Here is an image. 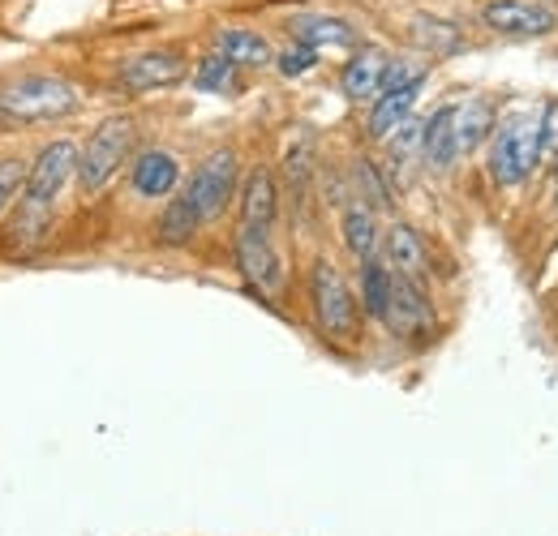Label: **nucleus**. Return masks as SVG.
<instances>
[{"instance_id":"3","label":"nucleus","mask_w":558,"mask_h":536,"mask_svg":"<svg viewBox=\"0 0 558 536\" xmlns=\"http://www.w3.org/2000/svg\"><path fill=\"white\" fill-rule=\"evenodd\" d=\"M130 155H134V121L130 117L99 121L90 130V137L82 142V155H77V185H82V194H99L125 168Z\"/></svg>"},{"instance_id":"6","label":"nucleus","mask_w":558,"mask_h":536,"mask_svg":"<svg viewBox=\"0 0 558 536\" xmlns=\"http://www.w3.org/2000/svg\"><path fill=\"white\" fill-rule=\"evenodd\" d=\"M236 194H241V172H236V150H228V146L210 150L207 159L194 168L190 190H185V198L198 206L203 219H219Z\"/></svg>"},{"instance_id":"8","label":"nucleus","mask_w":558,"mask_h":536,"mask_svg":"<svg viewBox=\"0 0 558 536\" xmlns=\"http://www.w3.org/2000/svg\"><path fill=\"white\" fill-rule=\"evenodd\" d=\"M482 22L502 39H546L558 26L555 9L542 0H489Z\"/></svg>"},{"instance_id":"26","label":"nucleus","mask_w":558,"mask_h":536,"mask_svg":"<svg viewBox=\"0 0 558 536\" xmlns=\"http://www.w3.org/2000/svg\"><path fill=\"white\" fill-rule=\"evenodd\" d=\"M356 194H361V202L374 210V206H391V181L378 172V163L374 159H356Z\"/></svg>"},{"instance_id":"27","label":"nucleus","mask_w":558,"mask_h":536,"mask_svg":"<svg viewBox=\"0 0 558 536\" xmlns=\"http://www.w3.org/2000/svg\"><path fill=\"white\" fill-rule=\"evenodd\" d=\"M558 163V99L542 103V168L555 172Z\"/></svg>"},{"instance_id":"22","label":"nucleus","mask_w":558,"mask_h":536,"mask_svg":"<svg viewBox=\"0 0 558 536\" xmlns=\"http://www.w3.org/2000/svg\"><path fill=\"white\" fill-rule=\"evenodd\" d=\"M219 52L232 61L236 69H263V65H276V52L271 44L258 35V31H219Z\"/></svg>"},{"instance_id":"4","label":"nucleus","mask_w":558,"mask_h":536,"mask_svg":"<svg viewBox=\"0 0 558 536\" xmlns=\"http://www.w3.org/2000/svg\"><path fill=\"white\" fill-rule=\"evenodd\" d=\"M73 108H77V90L52 73H31L0 86V112L13 121H57L70 117Z\"/></svg>"},{"instance_id":"28","label":"nucleus","mask_w":558,"mask_h":536,"mask_svg":"<svg viewBox=\"0 0 558 536\" xmlns=\"http://www.w3.org/2000/svg\"><path fill=\"white\" fill-rule=\"evenodd\" d=\"M22 190H26V163L13 159V155H0V215Z\"/></svg>"},{"instance_id":"9","label":"nucleus","mask_w":558,"mask_h":536,"mask_svg":"<svg viewBox=\"0 0 558 536\" xmlns=\"http://www.w3.org/2000/svg\"><path fill=\"white\" fill-rule=\"evenodd\" d=\"M383 327H387L396 339H425L438 331L434 301H429L425 283H413V279L396 275V288H391V305H387Z\"/></svg>"},{"instance_id":"29","label":"nucleus","mask_w":558,"mask_h":536,"mask_svg":"<svg viewBox=\"0 0 558 536\" xmlns=\"http://www.w3.org/2000/svg\"><path fill=\"white\" fill-rule=\"evenodd\" d=\"M314 65H318V52L305 48V44H292V48L276 52V69L283 73V77H305Z\"/></svg>"},{"instance_id":"10","label":"nucleus","mask_w":558,"mask_h":536,"mask_svg":"<svg viewBox=\"0 0 558 536\" xmlns=\"http://www.w3.org/2000/svg\"><path fill=\"white\" fill-rule=\"evenodd\" d=\"M190 77V61L177 48H155V52H138L121 65V86L130 95H146V90H168L177 82Z\"/></svg>"},{"instance_id":"24","label":"nucleus","mask_w":558,"mask_h":536,"mask_svg":"<svg viewBox=\"0 0 558 536\" xmlns=\"http://www.w3.org/2000/svg\"><path fill=\"white\" fill-rule=\"evenodd\" d=\"M425 163V121L409 117L396 134L387 137V168H413V163Z\"/></svg>"},{"instance_id":"12","label":"nucleus","mask_w":558,"mask_h":536,"mask_svg":"<svg viewBox=\"0 0 558 536\" xmlns=\"http://www.w3.org/2000/svg\"><path fill=\"white\" fill-rule=\"evenodd\" d=\"M130 185H134L138 198H150V202L177 198V194H172V190L181 185V163H177V155H172V150H159V146L134 155Z\"/></svg>"},{"instance_id":"19","label":"nucleus","mask_w":558,"mask_h":536,"mask_svg":"<svg viewBox=\"0 0 558 536\" xmlns=\"http://www.w3.org/2000/svg\"><path fill=\"white\" fill-rule=\"evenodd\" d=\"M340 236H344V245H349V254L356 263L374 258V254H378V241H383L378 215H374L365 202H349L344 215H340Z\"/></svg>"},{"instance_id":"16","label":"nucleus","mask_w":558,"mask_h":536,"mask_svg":"<svg viewBox=\"0 0 558 536\" xmlns=\"http://www.w3.org/2000/svg\"><path fill=\"white\" fill-rule=\"evenodd\" d=\"M236 198H241V223L271 232V223H276V215H279V185L271 168H254V172L241 181V194H236Z\"/></svg>"},{"instance_id":"30","label":"nucleus","mask_w":558,"mask_h":536,"mask_svg":"<svg viewBox=\"0 0 558 536\" xmlns=\"http://www.w3.org/2000/svg\"><path fill=\"white\" fill-rule=\"evenodd\" d=\"M550 181H555V198H558V163H555V172H550Z\"/></svg>"},{"instance_id":"14","label":"nucleus","mask_w":558,"mask_h":536,"mask_svg":"<svg viewBox=\"0 0 558 536\" xmlns=\"http://www.w3.org/2000/svg\"><path fill=\"white\" fill-rule=\"evenodd\" d=\"M451 130H456V146H460V159L464 155H477L482 146H489V137L498 130V112L486 95H473V99H460L451 103Z\"/></svg>"},{"instance_id":"20","label":"nucleus","mask_w":558,"mask_h":536,"mask_svg":"<svg viewBox=\"0 0 558 536\" xmlns=\"http://www.w3.org/2000/svg\"><path fill=\"white\" fill-rule=\"evenodd\" d=\"M203 223H207V219L198 215V206L185 198V194H177V198H168V206H163V215H159V223H155V236H159V245L181 249V245H190V241L198 236Z\"/></svg>"},{"instance_id":"13","label":"nucleus","mask_w":558,"mask_h":536,"mask_svg":"<svg viewBox=\"0 0 558 536\" xmlns=\"http://www.w3.org/2000/svg\"><path fill=\"white\" fill-rule=\"evenodd\" d=\"M391 57L383 48H356L349 57V65L340 69V90L349 95L352 103H374L383 95Z\"/></svg>"},{"instance_id":"1","label":"nucleus","mask_w":558,"mask_h":536,"mask_svg":"<svg viewBox=\"0 0 558 536\" xmlns=\"http://www.w3.org/2000/svg\"><path fill=\"white\" fill-rule=\"evenodd\" d=\"M486 172L498 190H520L542 172V108H520L498 121L486 146Z\"/></svg>"},{"instance_id":"23","label":"nucleus","mask_w":558,"mask_h":536,"mask_svg":"<svg viewBox=\"0 0 558 536\" xmlns=\"http://www.w3.org/2000/svg\"><path fill=\"white\" fill-rule=\"evenodd\" d=\"M292 39L296 44H305V48H349L356 44V35H352L349 22H340V17H292Z\"/></svg>"},{"instance_id":"11","label":"nucleus","mask_w":558,"mask_h":536,"mask_svg":"<svg viewBox=\"0 0 558 536\" xmlns=\"http://www.w3.org/2000/svg\"><path fill=\"white\" fill-rule=\"evenodd\" d=\"M383 258H387V267L396 270V275H404V279H413V283H429V245H425V236H421L413 223L396 219V223L387 228V236H383Z\"/></svg>"},{"instance_id":"7","label":"nucleus","mask_w":558,"mask_h":536,"mask_svg":"<svg viewBox=\"0 0 558 536\" xmlns=\"http://www.w3.org/2000/svg\"><path fill=\"white\" fill-rule=\"evenodd\" d=\"M232 254H236V267H241L245 283L254 292H263L267 301L279 296V288H283V263H279L276 245H271V232L241 223L236 228V241H232Z\"/></svg>"},{"instance_id":"5","label":"nucleus","mask_w":558,"mask_h":536,"mask_svg":"<svg viewBox=\"0 0 558 536\" xmlns=\"http://www.w3.org/2000/svg\"><path fill=\"white\" fill-rule=\"evenodd\" d=\"M77 155H82V150L73 146L70 137L48 142V146L31 159V168H26L22 202H26V206H39V210H52V202L61 198V190L77 176Z\"/></svg>"},{"instance_id":"18","label":"nucleus","mask_w":558,"mask_h":536,"mask_svg":"<svg viewBox=\"0 0 558 536\" xmlns=\"http://www.w3.org/2000/svg\"><path fill=\"white\" fill-rule=\"evenodd\" d=\"M391 288H396V270L387 267V258H365L361 263V283H356V301H361V309L374 318V322H383L387 318V305H391Z\"/></svg>"},{"instance_id":"2","label":"nucleus","mask_w":558,"mask_h":536,"mask_svg":"<svg viewBox=\"0 0 558 536\" xmlns=\"http://www.w3.org/2000/svg\"><path fill=\"white\" fill-rule=\"evenodd\" d=\"M310 305H314V322L331 343H352L356 339V292L349 288L344 270L331 258H314L310 267Z\"/></svg>"},{"instance_id":"25","label":"nucleus","mask_w":558,"mask_h":536,"mask_svg":"<svg viewBox=\"0 0 558 536\" xmlns=\"http://www.w3.org/2000/svg\"><path fill=\"white\" fill-rule=\"evenodd\" d=\"M232 82H236V65L223 57V52H210L198 61L194 69V86L198 90H207V95H223V90H232Z\"/></svg>"},{"instance_id":"17","label":"nucleus","mask_w":558,"mask_h":536,"mask_svg":"<svg viewBox=\"0 0 558 536\" xmlns=\"http://www.w3.org/2000/svg\"><path fill=\"white\" fill-rule=\"evenodd\" d=\"M456 163H460V146H456V130H451V103H442L425 117V168L451 172Z\"/></svg>"},{"instance_id":"15","label":"nucleus","mask_w":558,"mask_h":536,"mask_svg":"<svg viewBox=\"0 0 558 536\" xmlns=\"http://www.w3.org/2000/svg\"><path fill=\"white\" fill-rule=\"evenodd\" d=\"M421 86H425V77H421V82H409V86H400V90H383V95L369 103L365 134L374 137V142H387V137L413 117V108H417V99H421Z\"/></svg>"},{"instance_id":"21","label":"nucleus","mask_w":558,"mask_h":536,"mask_svg":"<svg viewBox=\"0 0 558 536\" xmlns=\"http://www.w3.org/2000/svg\"><path fill=\"white\" fill-rule=\"evenodd\" d=\"M409 35H413V44H417L425 57H456V52L464 48L460 26L447 22V17H429V13H417V17H413Z\"/></svg>"}]
</instances>
